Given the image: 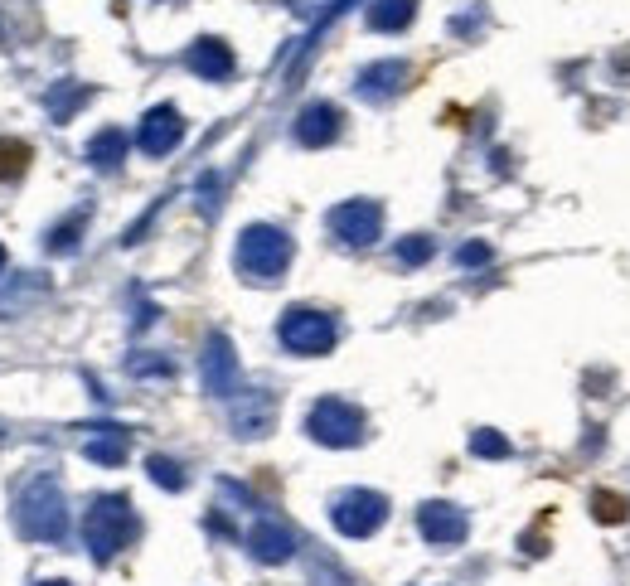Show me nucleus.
<instances>
[{
    "instance_id": "nucleus-1",
    "label": "nucleus",
    "mask_w": 630,
    "mask_h": 586,
    "mask_svg": "<svg viewBox=\"0 0 630 586\" xmlns=\"http://www.w3.org/2000/svg\"><path fill=\"white\" fill-rule=\"evenodd\" d=\"M25 170H30V146L0 136V185H5V180H20Z\"/></svg>"
}]
</instances>
